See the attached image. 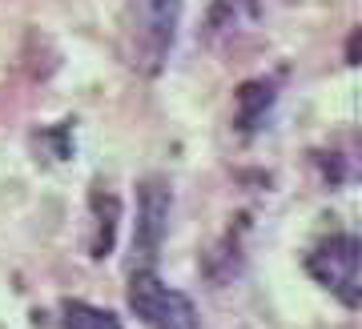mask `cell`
I'll return each instance as SVG.
<instances>
[{
  "label": "cell",
  "mask_w": 362,
  "mask_h": 329,
  "mask_svg": "<svg viewBox=\"0 0 362 329\" xmlns=\"http://www.w3.org/2000/svg\"><path fill=\"white\" fill-rule=\"evenodd\" d=\"M181 0H129V56L133 68L157 76L177 40Z\"/></svg>",
  "instance_id": "cell-1"
},
{
  "label": "cell",
  "mask_w": 362,
  "mask_h": 329,
  "mask_svg": "<svg viewBox=\"0 0 362 329\" xmlns=\"http://www.w3.org/2000/svg\"><path fill=\"white\" fill-rule=\"evenodd\" d=\"M129 309L141 317L145 329H202V317H197L194 301L181 289L165 285L153 269H133Z\"/></svg>",
  "instance_id": "cell-2"
},
{
  "label": "cell",
  "mask_w": 362,
  "mask_h": 329,
  "mask_svg": "<svg viewBox=\"0 0 362 329\" xmlns=\"http://www.w3.org/2000/svg\"><path fill=\"white\" fill-rule=\"evenodd\" d=\"M306 269L310 277L330 289L346 309H358L362 305V245L358 237L350 233H338V237L322 241L310 257H306Z\"/></svg>",
  "instance_id": "cell-3"
},
{
  "label": "cell",
  "mask_w": 362,
  "mask_h": 329,
  "mask_svg": "<svg viewBox=\"0 0 362 329\" xmlns=\"http://www.w3.org/2000/svg\"><path fill=\"white\" fill-rule=\"evenodd\" d=\"M173 193L161 177H145L137 189V229H133V269H153L169 229Z\"/></svg>",
  "instance_id": "cell-4"
},
{
  "label": "cell",
  "mask_w": 362,
  "mask_h": 329,
  "mask_svg": "<svg viewBox=\"0 0 362 329\" xmlns=\"http://www.w3.org/2000/svg\"><path fill=\"white\" fill-rule=\"evenodd\" d=\"M61 329H121V317L89 301H65L61 305Z\"/></svg>",
  "instance_id": "cell-5"
},
{
  "label": "cell",
  "mask_w": 362,
  "mask_h": 329,
  "mask_svg": "<svg viewBox=\"0 0 362 329\" xmlns=\"http://www.w3.org/2000/svg\"><path fill=\"white\" fill-rule=\"evenodd\" d=\"M93 213H97L93 257H109L113 237H117V213H121V205H117V197H109V193H93Z\"/></svg>",
  "instance_id": "cell-6"
},
{
  "label": "cell",
  "mask_w": 362,
  "mask_h": 329,
  "mask_svg": "<svg viewBox=\"0 0 362 329\" xmlns=\"http://www.w3.org/2000/svg\"><path fill=\"white\" fill-rule=\"evenodd\" d=\"M238 101H242V128H254L258 113L262 109H270L274 92H270V85H262V97H254V85H246V89L238 92Z\"/></svg>",
  "instance_id": "cell-7"
}]
</instances>
